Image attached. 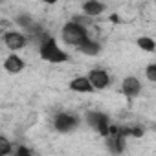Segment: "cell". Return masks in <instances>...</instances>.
Instances as JSON below:
<instances>
[{
	"instance_id": "52a82bcc",
	"label": "cell",
	"mask_w": 156,
	"mask_h": 156,
	"mask_svg": "<svg viewBox=\"0 0 156 156\" xmlns=\"http://www.w3.org/2000/svg\"><path fill=\"white\" fill-rule=\"evenodd\" d=\"M68 87H70L72 92H79V94H90V92H96L94 87L90 85V81H88V77H87V75L73 77Z\"/></svg>"
},
{
	"instance_id": "8fae6325",
	"label": "cell",
	"mask_w": 156,
	"mask_h": 156,
	"mask_svg": "<svg viewBox=\"0 0 156 156\" xmlns=\"http://www.w3.org/2000/svg\"><path fill=\"white\" fill-rule=\"evenodd\" d=\"M75 48L79 50L81 53H85V55H90V57H92V55H99V51H101V44H99L98 41H92V39H88V37H87V39H85L81 44H77Z\"/></svg>"
},
{
	"instance_id": "ba28073f",
	"label": "cell",
	"mask_w": 156,
	"mask_h": 156,
	"mask_svg": "<svg viewBox=\"0 0 156 156\" xmlns=\"http://www.w3.org/2000/svg\"><path fill=\"white\" fill-rule=\"evenodd\" d=\"M121 92L127 96V98H136L140 92H141V83L136 79V77H125L123 83H121Z\"/></svg>"
},
{
	"instance_id": "6da1fadb",
	"label": "cell",
	"mask_w": 156,
	"mask_h": 156,
	"mask_svg": "<svg viewBox=\"0 0 156 156\" xmlns=\"http://www.w3.org/2000/svg\"><path fill=\"white\" fill-rule=\"evenodd\" d=\"M39 53L46 62L51 64H61L68 61V53H64V50L57 44V41L50 35H44L41 39V46H39Z\"/></svg>"
},
{
	"instance_id": "9c48e42d",
	"label": "cell",
	"mask_w": 156,
	"mask_h": 156,
	"mask_svg": "<svg viewBox=\"0 0 156 156\" xmlns=\"http://www.w3.org/2000/svg\"><path fill=\"white\" fill-rule=\"evenodd\" d=\"M17 24H19L22 30H26L30 35H39V33H42V28H41L30 15H19V17H17Z\"/></svg>"
},
{
	"instance_id": "e0dca14e",
	"label": "cell",
	"mask_w": 156,
	"mask_h": 156,
	"mask_svg": "<svg viewBox=\"0 0 156 156\" xmlns=\"http://www.w3.org/2000/svg\"><path fill=\"white\" fill-rule=\"evenodd\" d=\"M42 2H46V4H57V2H61V0H42Z\"/></svg>"
},
{
	"instance_id": "3957f363",
	"label": "cell",
	"mask_w": 156,
	"mask_h": 156,
	"mask_svg": "<svg viewBox=\"0 0 156 156\" xmlns=\"http://www.w3.org/2000/svg\"><path fill=\"white\" fill-rule=\"evenodd\" d=\"M77 125H79V118L72 112H59L53 119V129L57 132H62V134L75 130Z\"/></svg>"
},
{
	"instance_id": "30bf717a",
	"label": "cell",
	"mask_w": 156,
	"mask_h": 156,
	"mask_svg": "<svg viewBox=\"0 0 156 156\" xmlns=\"http://www.w3.org/2000/svg\"><path fill=\"white\" fill-rule=\"evenodd\" d=\"M24 68H26V62H24V59L19 57L17 53H11V55L6 57V61H4V70L9 72V73H19V72H22Z\"/></svg>"
},
{
	"instance_id": "5bb4252c",
	"label": "cell",
	"mask_w": 156,
	"mask_h": 156,
	"mask_svg": "<svg viewBox=\"0 0 156 156\" xmlns=\"http://www.w3.org/2000/svg\"><path fill=\"white\" fill-rule=\"evenodd\" d=\"M13 152V147H11V141L4 136H0V156H4V154H9Z\"/></svg>"
},
{
	"instance_id": "277c9868",
	"label": "cell",
	"mask_w": 156,
	"mask_h": 156,
	"mask_svg": "<svg viewBox=\"0 0 156 156\" xmlns=\"http://www.w3.org/2000/svg\"><path fill=\"white\" fill-rule=\"evenodd\" d=\"M87 123L98 130L101 136H107L108 134V129H110V121H108V116L103 114V112H98V110H90L87 112Z\"/></svg>"
},
{
	"instance_id": "2e32d148",
	"label": "cell",
	"mask_w": 156,
	"mask_h": 156,
	"mask_svg": "<svg viewBox=\"0 0 156 156\" xmlns=\"http://www.w3.org/2000/svg\"><path fill=\"white\" fill-rule=\"evenodd\" d=\"M15 154H17V156H30V154H31V151H30V149H26V147H19V149L15 151Z\"/></svg>"
},
{
	"instance_id": "9a60e30c",
	"label": "cell",
	"mask_w": 156,
	"mask_h": 156,
	"mask_svg": "<svg viewBox=\"0 0 156 156\" xmlns=\"http://www.w3.org/2000/svg\"><path fill=\"white\" fill-rule=\"evenodd\" d=\"M145 75H147L149 81L156 83V64H149V66L145 68Z\"/></svg>"
},
{
	"instance_id": "8992f818",
	"label": "cell",
	"mask_w": 156,
	"mask_h": 156,
	"mask_svg": "<svg viewBox=\"0 0 156 156\" xmlns=\"http://www.w3.org/2000/svg\"><path fill=\"white\" fill-rule=\"evenodd\" d=\"M26 42H28V37L20 31H6L4 33V44L13 51L22 50L26 46Z\"/></svg>"
},
{
	"instance_id": "5b68a950",
	"label": "cell",
	"mask_w": 156,
	"mask_h": 156,
	"mask_svg": "<svg viewBox=\"0 0 156 156\" xmlns=\"http://www.w3.org/2000/svg\"><path fill=\"white\" fill-rule=\"evenodd\" d=\"M87 77H88L90 85L94 87V90H103V88H107V87L110 85V77H108V73H107L105 70H101V68L90 70V73H88Z\"/></svg>"
},
{
	"instance_id": "7c38bea8",
	"label": "cell",
	"mask_w": 156,
	"mask_h": 156,
	"mask_svg": "<svg viewBox=\"0 0 156 156\" xmlns=\"http://www.w3.org/2000/svg\"><path fill=\"white\" fill-rule=\"evenodd\" d=\"M105 11V4L99 2V0H87L83 4V13L87 17H98Z\"/></svg>"
},
{
	"instance_id": "7a4b0ae2",
	"label": "cell",
	"mask_w": 156,
	"mask_h": 156,
	"mask_svg": "<svg viewBox=\"0 0 156 156\" xmlns=\"http://www.w3.org/2000/svg\"><path fill=\"white\" fill-rule=\"evenodd\" d=\"M88 37V31L83 24H77V20H72V22H66L61 30V39L70 44V46H77L81 44L85 39Z\"/></svg>"
},
{
	"instance_id": "4fadbf2b",
	"label": "cell",
	"mask_w": 156,
	"mask_h": 156,
	"mask_svg": "<svg viewBox=\"0 0 156 156\" xmlns=\"http://www.w3.org/2000/svg\"><path fill=\"white\" fill-rule=\"evenodd\" d=\"M136 44H138L141 50H145V51H154V50H156V44H154V41H152L151 37H140V39L136 41Z\"/></svg>"
},
{
	"instance_id": "ac0fdd59",
	"label": "cell",
	"mask_w": 156,
	"mask_h": 156,
	"mask_svg": "<svg viewBox=\"0 0 156 156\" xmlns=\"http://www.w3.org/2000/svg\"><path fill=\"white\" fill-rule=\"evenodd\" d=\"M0 2H2V0H0Z\"/></svg>"
}]
</instances>
